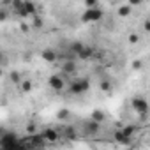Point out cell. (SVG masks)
<instances>
[{
  "instance_id": "obj_27",
  "label": "cell",
  "mask_w": 150,
  "mask_h": 150,
  "mask_svg": "<svg viewBox=\"0 0 150 150\" xmlns=\"http://www.w3.org/2000/svg\"><path fill=\"white\" fill-rule=\"evenodd\" d=\"M143 28H145V32H148V34H150V20H145Z\"/></svg>"
},
{
  "instance_id": "obj_5",
  "label": "cell",
  "mask_w": 150,
  "mask_h": 150,
  "mask_svg": "<svg viewBox=\"0 0 150 150\" xmlns=\"http://www.w3.org/2000/svg\"><path fill=\"white\" fill-rule=\"evenodd\" d=\"M48 85H50V87H51L53 90H57V92L64 90V87H65L64 80H62L60 76H57V74H53V76H50V80H48Z\"/></svg>"
},
{
  "instance_id": "obj_23",
  "label": "cell",
  "mask_w": 150,
  "mask_h": 150,
  "mask_svg": "<svg viewBox=\"0 0 150 150\" xmlns=\"http://www.w3.org/2000/svg\"><path fill=\"white\" fill-rule=\"evenodd\" d=\"M85 7H97V0H85Z\"/></svg>"
},
{
  "instance_id": "obj_26",
  "label": "cell",
  "mask_w": 150,
  "mask_h": 150,
  "mask_svg": "<svg viewBox=\"0 0 150 150\" xmlns=\"http://www.w3.org/2000/svg\"><path fill=\"white\" fill-rule=\"evenodd\" d=\"M141 65H143L141 60H134V62H132V69H141Z\"/></svg>"
},
{
  "instance_id": "obj_1",
  "label": "cell",
  "mask_w": 150,
  "mask_h": 150,
  "mask_svg": "<svg viewBox=\"0 0 150 150\" xmlns=\"http://www.w3.org/2000/svg\"><path fill=\"white\" fill-rule=\"evenodd\" d=\"M131 108H132L139 117H146L148 111H150V104H148V101H146L145 97H141V96L132 97V101H131Z\"/></svg>"
},
{
  "instance_id": "obj_16",
  "label": "cell",
  "mask_w": 150,
  "mask_h": 150,
  "mask_svg": "<svg viewBox=\"0 0 150 150\" xmlns=\"http://www.w3.org/2000/svg\"><path fill=\"white\" fill-rule=\"evenodd\" d=\"M69 50H71L72 53H76V55H78V53L83 50V44H81V42H72V44L69 46Z\"/></svg>"
},
{
  "instance_id": "obj_19",
  "label": "cell",
  "mask_w": 150,
  "mask_h": 150,
  "mask_svg": "<svg viewBox=\"0 0 150 150\" xmlns=\"http://www.w3.org/2000/svg\"><path fill=\"white\" fill-rule=\"evenodd\" d=\"M64 71H65V72H74V71H76L74 62H65V64H64Z\"/></svg>"
},
{
  "instance_id": "obj_6",
  "label": "cell",
  "mask_w": 150,
  "mask_h": 150,
  "mask_svg": "<svg viewBox=\"0 0 150 150\" xmlns=\"http://www.w3.org/2000/svg\"><path fill=\"white\" fill-rule=\"evenodd\" d=\"M34 14H35V4L30 2V0H25V6L20 11V16L21 18H28V16H34Z\"/></svg>"
},
{
  "instance_id": "obj_21",
  "label": "cell",
  "mask_w": 150,
  "mask_h": 150,
  "mask_svg": "<svg viewBox=\"0 0 150 150\" xmlns=\"http://www.w3.org/2000/svg\"><path fill=\"white\" fill-rule=\"evenodd\" d=\"M101 90H104V92H108L110 88H111V85H110V81H101Z\"/></svg>"
},
{
  "instance_id": "obj_12",
  "label": "cell",
  "mask_w": 150,
  "mask_h": 150,
  "mask_svg": "<svg viewBox=\"0 0 150 150\" xmlns=\"http://www.w3.org/2000/svg\"><path fill=\"white\" fill-rule=\"evenodd\" d=\"M131 11H132V6H129V4H124V6H120V7H118V16H122V18H127V16L131 14Z\"/></svg>"
},
{
  "instance_id": "obj_2",
  "label": "cell",
  "mask_w": 150,
  "mask_h": 150,
  "mask_svg": "<svg viewBox=\"0 0 150 150\" xmlns=\"http://www.w3.org/2000/svg\"><path fill=\"white\" fill-rule=\"evenodd\" d=\"M103 16H104V13L99 7H87V11L81 14V21L83 23H96V21H101Z\"/></svg>"
},
{
  "instance_id": "obj_30",
  "label": "cell",
  "mask_w": 150,
  "mask_h": 150,
  "mask_svg": "<svg viewBox=\"0 0 150 150\" xmlns=\"http://www.w3.org/2000/svg\"><path fill=\"white\" fill-rule=\"evenodd\" d=\"M67 136H69V138H74V129H72V127L67 129Z\"/></svg>"
},
{
  "instance_id": "obj_10",
  "label": "cell",
  "mask_w": 150,
  "mask_h": 150,
  "mask_svg": "<svg viewBox=\"0 0 150 150\" xmlns=\"http://www.w3.org/2000/svg\"><path fill=\"white\" fill-rule=\"evenodd\" d=\"M113 136H115V139H117L118 143H122V145H131V138H132V136H125L122 131H117Z\"/></svg>"
},
{
  "instance_id": "obj_3",
  "label": "cell",
  "mask_w": 150,
  "mask_h": 150,
  "mask_svg": "<svg viewBox=\"0 0 150 150\" xmlns=\"http://www.w3.org/2000/svg\"><path fill=\"white\" fill-rule=\"evenodd\" d=\"M88 88H90V81H88L87 78H80V80H74V81L69 85V94H74V96L85 94Z\"/></svg>"
},
{
  "instance_id": "obj_25",
  "label": "cell",
  "mask_w": 150,
  "mask_h": 150,
  "mask_svg": "<svg viewBox=\"0 0 150 150\" xmlns=\"http://www.w3.org/2000/svg\"><path fill=\"white\" fill-rule=\"evenodd\" d=\"M34 27H35V28H41V27H42V20H41V18H35V20H34Z\"/></svg>"
},
{
  "instance_id": "obj_13",
  "label": "cell",
  "mask_w": 150,
  "mask_h": 150,
  "mask_svg": "<svg viewBox=\"0 0 150 150\" xmlns=\"http://www.w3.org/2000/svg\"><path fill=\"white\" fill-rule=\"evenodd\" d=\"M90 118L96 120V122H104L106 115H104V111H101V110H94V111L90 113Z\"/></svg>"
},
{
  "instance_id": "obj_22",
  "label": "cell",
  "mask_w": 150,
  "mask_h": 150,
  "mask_svg": "<svg viewBox=\"0 0 150 150\" xmlns=\"http://www.w3.org/2000/svg\"><path fill=\"white\" fill-rule=\"evenodd\" d=\"M11 80H13L14 83H20V81H21V80H20V72H16V71L11 72Z\"/></svg>"
},
{
  "instance_id": "obj_4",
  "label": "cell",
  "mask_w": 150,
  "mask_h": 150,
  "mask_svg": "<svg viewBox=\"0 0 150 150\" xmlns=\"http://www.w3.org/2000/svg\"><path fill=\"white\" fill-rule=\"evenodd\" d=\"M18 145V139H16V134H6L0 138V146L2 148H14Z\"/></svg>"
},
{
  "instance_id": "obj_8",
  "label": "cell",
  "mask_w": 150,
  "mask_h": 150,
  "mask_svg": "<svg viewBox=\"0 0 150 150\" xmlns=\"http://www.w3.org/2000/svg\"><path fill=\"white\" fill-rule=\"evenodd\" d=\"M87 132L88 134H97L99 132V129H101V122H96V120H92L90 118V122H87Z\"/></svg>"
},
{
  "instance_id": "obj_17",
  "label": "cell",
  "mask_w": 150,
  "mask_h": 150,
  "mask_svg": "<svg viewBox=\"0 0 150 150\" xmlns=\"http://www.w3.org/2000/svg\"><path fill=\"white\" fill-rule=\"evenodd\" d=\"M21 90L23 92H30L32 90V81L30 80H23L21 81Z\"/></svg>"
},
{
  "instance_id": "obj_11",
  "label": "cell",
  "mask_w": 150,
  "mask_h": 150,
  "mask_svg": "<svg viewBox=\"0 0 150 150\" xmlns=\"http://www.w3.org/2000/svg\"><path fill=\"white\" fill-rule=\"evenodd\" d=\"M92 55H94V48H90V46H83V50L78 53V57H80V58H83V60L90 58Z\"/></svg>"
},
{
  "instance_id": "obj_15",
  "label": "cell",
  "mask_w": 150,
  "mask_h": 150,
  "mask_svg": "<svg viewBox=\"0 0 150 150\" xmlns=\"http://www.w3.org/2000/svg\"><path fill=\"white\" fill-rule=\"evenodd\" d=\"M69 117H71V111H69V110H65V108H64V110H60V111L57 113V118H58V120H67Z\"/></svg>"
},
{
  "instance_id": "obj_24",
  "label": "cell",
  "mask_w": 150,
  "mask_h": 150,
  "mask_svg": "<svg viewBox=\"0 0 150 150\" xmlns=\"http://www.w3.org/2000/svg\"><path fill=\"white\" fill-rule=\"evenodd\" d=\"M127 4L132 6V7H136V6H141L143 4V0H127Z\"/></svg>"
},
{
  "instance_id": "obj_18",
  "label": "cell",
  "mask_w": 150,
  "mask_h": 150,
  "mask_svg": "<svg viewBox=\"0 0 150 150\" xmlns=\"http://www.w3.org/2000/svg\"><path fill=\"white\" fill-rule=\"evenodd\" d=\"M122 132H124L125 136H132V134L136 132V127H134V125H125V127L122 129Z\"/></svg>"
},
{
  "instance_id": "obj_7",
  "label": "cell",
  "mask_w": 150,
  "mask_h": 150,
  "mask_svg": "<svg viewBox=\"0 0 150 150\" xmlns=\"http://www.w3.org/2000/svg\"><path fill=\"white\" fill-rule=\"evenodd\" d=\"M41 57H42V60H44V62H48V64H53V62H57V51H53V50H50V48L42 50Z\"/></svg>"
},
{
  "instance_id": "obj_20",
  "label": "cell",
  "mask_w": 150,
  "mask_h": 150,
  "mask_svg": "<svg viewBox=\"0 0 150 150\" xmlns=\"http://www.w3.org/2000/svg\"><path fill=\"white\" fill-rule=\"evenodd\" d=\"M127 41H129L131 44H136V42L139 41V35H138V34H129V37H127Z\"/></svg>"
},
{
  "instance_id": "obj_28",
  "label": "cell",
  "mask_w": 150,
  "mask_h": 150,
  "mask_svg": "<svg viewBox=\"0 0 150 150\" xmlns=\"http://www.w3.org/2000/svg\"><path fill=\"white\" fill-rule=\"evenodd\" d=\"M20 28H21V32H25V34H27V32L30 30V27H28L27 23H21V27H20Z\"/></svg>"
},
{
  "instance_id": "obj_29",
  "label": "cell",
  "mask_w": 150,
  "mask_h": 150,
  "mask_svg": "<svg viewBox=\"0 0 150 150\" xmlns=\"http://www.w3.org/2000/svg\"><path fill=\"white\" fill-rule=\"evenodd\" d=\"M27 131H28L30 134H34V131H35V125H34V124H30V125H27Z\"/></svg>"
},
{
  "instance_id": "obj_9",
  "label": "cell",
  "mask_w": 150,
  "mask_h": 150,
  "mask_svg": "<svg viewBox=\"0 0 150 150\" xmlns=\"http://www.w3.org/2000/svg\"><path fill=\"white\" fill-rule=\"evenodd\" d=\"M42 136H44L46 141H51V143L58 139V132H57L55 129H46V131H42Z\"/></svg>"
},
{
  "instance_id": "obj_14",
  "label": "cell",
  "mask_w": 150,
  "mask_h": 150,
  "mask_svg": "<svg viewBox=\"0 0 150 150\" xmlns=\"http://www.w3.org/2000/svg\"><path fill=\"white\" fill-rule=\"evenodd\" d=\"M23 6H25V0H13V9L20 14V11L23 9Z\"/></svg>"
},
{
  "instance_id": "obj_31",
  "label": "cell",
  "mask_w": 150,
  "mask_h": 150,
  "mask_svg": "<svg viewBox=\"0 0 150 150\" xmlns=\"http://www.w3.org/2000/svg\"><path fill=\"white\" fill-rule=\"evenodd\" d=\"M6 18H7V14H6V13H2V14H0V20H2V21H6Z\"/></svg>"
}]
</instances>
